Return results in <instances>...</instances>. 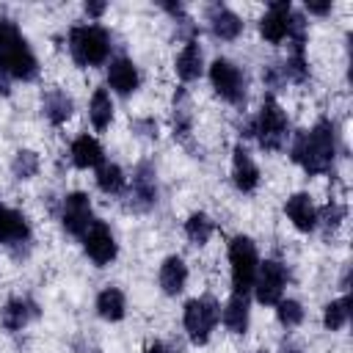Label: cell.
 <instances>
[{"mask_svg":"<svg viewBox=\"0 0 353 353\" xmlns=\"http://www.w3.org/2000/svg\"><path fill=\"white\" fill-rule=\"evenodd\" d=\"M210 28H212V33H215L218 39L232 41V39H237V36H240L243 22H240V17H237L232 8H226V6H221V3H215V6H210Z\"/></svg>","mask_w":353,"mask_h":353,"instance_id":"17","label":"cell"},{"mask_svg":"<svg viewBox=\"0 0 353 353\" xmlns=\"http://www.w3.org/2000/svg\"><path fill=\"white\" fill-rule=\"evenodd\" d=\"M281 353H301V350H298L295 345H284V350H281Z\"/></svg>","mask_w":353,"mask_h":353,"instance_id":"35","label":"cell"},{"mask_svg":"<svg viewBox=\"0 0 353 353\" xmlns=\"http://www.w3.org/2000/svg\"><path fill=\"white\" fill-rule=\"evenodd\" d=\"M39 72L36 55L11 19H0V74L14 80H33Z\"/></svg>","mask_w":353,"mask_h":353,"instance_id":"2","label":"cell"},{"mask_svg":"<svg viewBox=\"0 0 353 353\" xmlns=\"http://www.w3.org/2000/svg\"><path fill=\"white\" fill-rule=\"evenodd\" d=\"M334 157H336V135L328 119H320L292 143V160L303 165L306 174H325L334 165Z\"/></svg>","mask_w":353,"mask_h":353,"instance_id":"1","label":"cell"},{"mask_svg":"<svg viewBox=\"0 0 353 353\" xmlns=\"http://www.w3.org/2000/svg\"><path fill=\"white\" fill-rule=\"evenodd\" d=\"M290 14H292V8H290L287 0L270 3L268 11H265V17H262V22H259V33L270 44H281L287 39V33H290Z\"/></svg>","mask_w":353,"mask_h":353,"instance_id":"11","label":"cell"},{"mask_svg":"<svg viewBox=\"0 0 353 353\" xmlns=\"http://www.w3.org/2000/svg\"><path fill=\"white\" fill-rule=\"evenodd\" d=\"M61 223L69 234L74 237H83L85 229L94 223V215H91V201L85 193H69L63 199V210H61Z\"/></svg>","mask_w":353,"mask_h":353,"instance_id":"9","label":"cell"},{"mask_svg":"<svg viewBox=\"0 0 353 353\" xmlns=\"http://www.w3.org/2000/svg\"><path fill=\"white\" fill-rule=\"evenodd\" d=\"M229 265H232V290H234V295H248V290L254 287V279H256V268H259L256 248L248 237L237 234L229 243Z\"/></svg>","mask_w":353,"mask_h":353,"instance_id":"5","label":"cell"},{"mask_svg":"<svg viewBox=\"0 0 353 353\" xmlns=\"http://www.w3.org/2000/svg\"><path fill=\"white\" fill-rule=\"evenodd\" d=\"M30 237V226H28V218L11 207H3L0 204V243L6 245H19V243H28Z\"/></svg>","mask_w":353,"mask_h":353,"instance_id":"14","label":"cell"},{"mask_svg":"<svg viewBox=\"0 0 353 353\" xmlns=\"http://www.w3.org/2000/svg\"><path fill=\"white\" fill-rule=\"evenodd\" d=\"M146 353H171V350H168L163 342H152V345L146 347Z\"/></svg>","mask_w":353,"mask_h":353,"instance_id":"34","label":"cell"},{"mask_svg":"<svg viewBox=\"0 0 353 353\" xmlns=\"http://www.w3.org/2000/svg\"><path fill=\"white\" fill-rule=\"evenodd\" d=\"M188 281V265L182 262V256H168L160 265V287L165 295H179L185 290Z\"/></svg>","mask_w":353,"mask_h":353,"instance_id":"20","label":"cell"},{"mask_svg":"<svg viewBox=\"0 0 353 353\" xmlns=\"http://www.w3.org/2000/svg\"><path fill=\"white\" fill-rule=\"evenodd\" d=\"M11 171H14L17 179H30L39 171V154L30 152V149H19L11 160Z\"/></svg>","mask_w":353,"mask_h":353,"instance_id":"29","label":"cell"},{"mask_svg":"<svg viewBox=\"0 0 353 353\" xmlns=\"http://www.w3.org/2000/svg\"><path fill=\"white\" fill-rule=\"evenodd\" d=\"M97 185H99L102 193L119 196V193L124 190L127 179H124V171H121L116 163H102V165L97 168Z\"/></svg>","mask_w":353,"mask_h":353,"instance_id":"26","label":"cell"},{"mask_svg":"<svg viewBox=\"0 0 353 353\" xmlns=\"http://www.w3.org/2000/svg\"><path fill=\"white\" fill-rule=\"evenodd\" d=\"M223 325L232 334H245V328H248V298L245 295L229 298V303L223 306Z\"/></svg>","mask_w":353,"mask_h":353,"instance_id":"22","label":"cell"},{"mask_svg":"<svg viewBox=\"0 0 353 353\" xmlns=\"http://www.w3.org/2000/svg\"><path fill=\"white\" fill-rule=\"evenodd\" d=\"M105 3H85V14L88 17H99V14H105Z\"/></svg>","mask_w":353,"mask_h":353,"instance_id":"33","label":"cell"},{"mask_svg":"<svg viewBox=\"0 0 353 353\" xmlns=\"http://www.w3.org/2000/svg\"><path fill=\"white\" fill-rule=\"evenodd\" d=\"M44 113L52 124H63L72 116V99L66 97V91H61V88L47 91L44 94Z\"/></svg>","mask_w":353,"mask_h":353,"instance_id":"24","label":"cell"},{"mask_svg":"<svg viewBox=\"0 0 353 353\" xmlns=\"http://www.w3.org/2000/svg\"><path fill=\"white\" fill-rule=\"evenodd\" d=\"M276 317H279V323L284 325V328H295L301 320H303V309H301V303L298 301H292V298H281L279 303H276Z\"/></svg>","mask_w":353,"mask_h":353,"instance_id":"30","label":"cell"},{"mask_svg":"<svg viewBox=\"0 0 353 353\" xmlns=\"http://www.w3.org/2000/svg\"><path fill=\"white\" fill-rule=\"evenodd\" d=\"M130 196H132V207L135 210H149L157 201V179H154V168L149 163H141L135 168Z\"/></svg>","mask_w":353,"mask_h":353,"instance_id":"12","label":"cell"},{"mask_svg":"<svg viewBox=\"0 0 353 353\" xmlns=\"http://www.w3.org/2000/svg\"><path fill=\"white\" fill-rule=\"evenodd\" d=\"M97 312L99 317L116 323L124 317V292L116 290V287H105L99 295H97Z\"/></svg>","mask_w":353,"mask_h":353,"instance_id":"23","label":"cell"},{"mask_svg":"<svg viewBox=\"0 0 353 353\" xmlns=\"http://www.w3.org/2000/svg\"><path fill=\"white\" fill-rule=\"evenodd\" d=\"M350 317V295L339 298V301H331L325 309H323V325L328 331H339Z\"/></svg>","mask_w":353,"mask_h":353,"instance_id":"27","label":"cell"},{"mask_svg":"<svg viewBox=\"0 0 353 353\" xmlns=\"http://www.w3.org/2000/svg\"><path fill=\"white\" fill-rule=\"evenodd\" d=\"M306 8L312 14H328L331 11V0H325V3H306Z\"/></svg>","mask_w":353,"mask_h":353,"instance_id":"32","label":"cell"},{"mask_svg":"<svg viewBox=\"0 0 353 353\" xmlns=\"http://www.w3.org/2000/svg\"><path fill=\"white\" fill-rule=\"evenodd\" d=\"M210 83L215 88V94L232 105H243L245 102V77L243 72L226 61V58H215L210 66Z\"/></svg>","mask_w":353,"mask_h":353,"instance_id":"7","label":"cell"},{"mask_svg":"<svg viewBox=\"0 0 353 353\" xmlns=\"http://www.w3.org/2000/svg\"><path fill=\"white\" fill-rule=\"evenodd\" d=\"M102 160H105V152H102L97 138H91V135L74 138V143H72V163L77 168H99Z\"/></svg>","mask_w":353,"mask_h":353,"instance_id":"18","label":"cell"},{"mask_svg":"<svg viewBox=\"0 0 353 353\" xmlns=\"http://www.w3.org/2000/svg\"><path fill=\"white\" fill-rule=\"evenodd\" d=\"M185 234L193 245H204L212 234V221L204 215V212H193L188 221H185Z\"/></svg>","mask_w":353,"mask_h":353,"instance_id":"28","label":"cell"},{"mask_svg":"<svg viewBox=\"0 0 353 353\" xmlns=\"http://www.w3.org/2000/svg\"><path fill=\"white\" fill-rule=\"evenodd\" d=\"M232 179H234L237 190H243V193H251L259 185V168L240 143L232 152Z\"/></svg>","mask_w":353,"mask_h":353,"instance_id":"13","label":"cell"},{"mask_svg":"<svg viewBox=\"0 0 353 353\" xmlns=\"http://www.w3.org/2000/svg\"><path fill=\"white\" fill-rule=\"evenodd\" d=\"M88 116H91V124L97 130H105L113 119V102H110V94L105 88H97L94 97H91V105H88Z\"/></svg>","mask_w":353,"mask_h":353,"instance_id":"25","label":"cell"},{"mask_svg":"<svg viewBox=\"0 0 353 353\" xmlns=\"http://www.w3.org/2000/svg\"><path fill=\"white\" fill-rule=\"evenodd\" d=\"M287 287V270L281 262L276 259H265L256 268V279H254V290H256V301L265 306H276L281 301V292Z\"/></svg>","mask_w":353,"mask_h":353,"instance_id":"8","label":"cell"},{"mask_svg":"<svg viewBox=\"0 0 353 353\" xmlns=\"http://www.w3.org/2000/svg\"><path fill=\"white\" fill-rule=\"evenodd\" d=\"M284 210H287V218L295 223V229L312 232V229L317 226V210H314V204H312V199H309L306 193L290 196L287 204H284Z\"/></svg>","mask_w":353,"mask_h":353,"instance_id":"15","label":"cell"},{"mask_svg":"<svg viewBox=\"0 0 353 353\" xmlns=\"http://www.w3.org/2000/svg\"><path fill=\"white\" fill-rule=\"evenodd\" d=\"M342 215H345V207H339V204H328V207L323 210V218H325L328 226H336V223L342 221Z\"/></svg>","mask_w":353,"mask_h":353,"instance_id":"31","label":"cell"},{"mask_svg":"<svg viewBox=\"0 0 353 353\" xmlns=\"http://www.w3.org/2000/svg\"><path fill=\"white\" fill-rule=\"evenodd\" d=\"M259 353H265V350H259Z\"/></svg>","mask_w":353,"mask_h":353,"instance_id":"36","label":"cell"},{"mask_svg":"<svg viewBox=\"0 0 353 353\" xmlns=\"http://www.w3.org/2000/svg\"><path fill=\"white\" fill-rule=\"evenodd\" d=\"M108 83L110 88H116L119 94H132L138 88V69L130 58H113L108 66Z\"/></svg>","mask_w":353,"mask_h":353,"instance_id":"16","label":"cell"},{"mask_svg":"<svg viewBox=\"0 0 353 353\" xmlns=\"http://www.w3.org/2000/svg\"><path fill=\"white\" fill-rule=\"evenodd\" d=\"M218 317H221V306L215 303V298L204 295V298L188 301L182 320H185V331H188L190 342H193V345H204V342L210 339V334H212Z\"/></svg>","mask_w":353,"mask_h":353,"instance_id":"6","label":"cell"},{"mask_svg":"<svg viewBox=\"0 0 353 353\" xmlns=\"http://www.w3.org/2000/svg\"><path fill=\"white\" fill-rule=\"evenodd\" d=\"M204 69V58H201V47L196 39H188V44L182 47V52L176 55V74L188 83V80H196Z\"/></svg>","mask_w":353,"mask_h":353,"instance_id":"21","label":"cell"},{"mask_svg":"<svg viewBox=\"0 0 353 353\" xmlns=\"http://www.w3.org/2000/svg\"><path fill=\"white\" fill-rule=\"evenodd\" d=\"M83 248L97 265H108L116 259V237L108 229V223L94 221L83 234Z\"/></svg>","mask_w":353,"mask_h":353,"instance_id":"10","label":"cell"},{"mask_svg":"<svg viewBox=\"0 0 353 353\" xmlns=\"http://www.w3.org/2000/svg\"><path fill=\"white\" fill-rule=\"evenodd\" d=\"M36 314H39V309H36V303H33L30 298H11V301L3 306V325H6L8 331H19V328H25Z\"/></svg>","mask_w":353,"mask_h":353,"instance_id":"19","label":"cell"},{"mask_svg":"<svg viewBox=\"0 0 353 353\" xmlns=\"http://www.w3.org/2000/svg\"><path fill=\"white\" fill-rule=\"evenodd\" d=\"M69 52L80 66H99L110 52V36L99 25H77L69 33Z\"/></svg>","mask_w":353,"mask_h":353,"instance_id":"4","label":"cell"},{"mask_svg":"<svg viewBox=\"0 0 353 353\" xmlns=\"http://www.w3.org/2000/svg\"><path fill=\"white\" fill-rule=\"evenodd\" d=\"M245 135H256L259 146L268 149V152L284 149L287 135H290V121H287V113L281 110V105L273 97H265V102H262V108H259V113L251 121Z\"/></svg>","mask_w":353,"mask_h":353,"instance_id":"3","label":"cell"}]
</instances>
